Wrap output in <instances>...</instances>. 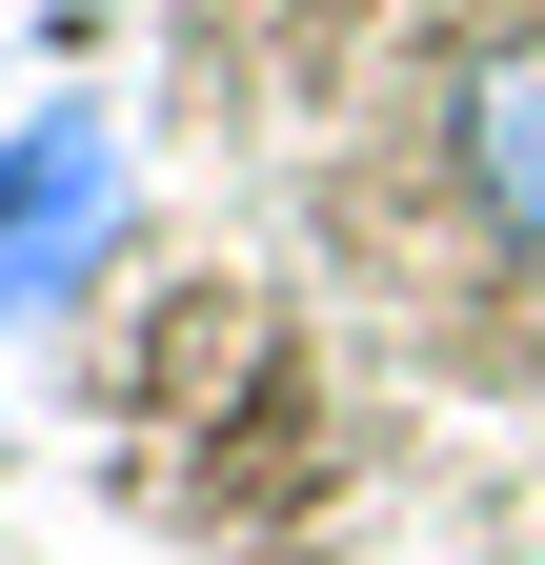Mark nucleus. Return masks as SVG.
<instances>
[{"label": "nucleus", "mask_w": 545, "mask_h": 565, "mask_svg": "<svg viewBox=\"0 0 545 565\" xmlns=\"http://www.w3.org/2000/svg\"><path fill=\"white\" fill-rule=\"evenodd\" d=\"M101 243H121V121L101 102H41L21 141H0V343H21Z\"/></svg>", "instance_id": "1"}, {"label": "nucleus", "mask_w": 545, "mask_h": 565, "mask_svg": "<svg viewBox=\"0 0 545 565\" xmlns=\"http://www.w3.org/2000/svg\"><path fill=\"white\" fill-rule=\"evenodd\" d=\"M445 182H464V223L545 282V21H505V41L445 61Z\"/></svg>", "instance_id": "2"}]
</instances>
